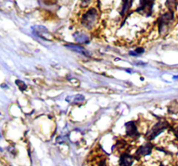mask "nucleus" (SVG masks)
Masks as SVG:
<instances>
[{
    "label": "nucleus",
    "instance_id": "f257e3e1",
    "mask_svg": "<svg viewBox=\"0 0 178 166\" xmlns=\"http://www.w3.org/2000/svg\"><path fill=\"white\" fill-rule=\"evenodd\" d=\"M97 16H98V12L97 9L95 8H90L88 10L82 17V24L83 27L86 29H91L95 23H97Z\"/></svg>",
    "mask_w": 178,
    "mask_h": 166
},
{
    "label": "nucleus",
    "instance_id": "f03ea898",
    "mask_svg": "<svg viewBox=\"0 0 178 166\" xmlns=\"http://www.w3.org/2000/svg\"><path fill=\"white\" fill-rule=\"evenodd\" d=\"M173 20V12L170 11L168 13L163 14L161 17H160V21H159V30L160 32L163 34V30H165L171 21Z\"/></svg>",
    "mask_w": 178,
    "mask_h": 166
},
{
    "label": "nucleus",
    "instance_id": "7ed1b4c3",
    "mask_svg": "<svg viewBox=\"0 0 178 166\" xmlns=\"http://www.w3.org/2000/svg\"><path fill=\"white\" fill-rule=\"evenodd\" d=\"M165 128H166V125L163 122H159L153 126L150 132H148L146 137L148 138V139H154L156 136H158L162 132H163Z\"/></svg>",
    "mask_w": 178,
    "mask_h": 166
},
{
    "label": "nucleus",
    "instance_id": "20e7f679",
    "mask_svg": "<svg viewBox=\"0 0 178 166\" xmlns=\"http://www.w3.org/2000/svg\"><path fill=\"white\" fill-rule=\"evenodd\" d=\"M152 6H153V2L140 1V7L137 9V11L141 12L144 15L150 16L152 13V8H153Z\"/></svg>",
    "mask_w": 178,
    "mask_h": 166
},
{
    "label": "nucleus",
    "instance_id": "39448f33",
    "mask_svg": "<svg viewBox=\"0 0 178 166\" xmlns=\"http://www.w3.org/2000/svg\"><path fill=\"white\" fill-rule=\"evenodd\" d=\"M126 126V133L128 136H130V138H136L139 137V132L137 131V128L135 125L134 122H128L125 125Z\"/></svg>",
    "mask_w": 178,
    "mask_h": 166
},
{
    "label": "nucleus",
    "instance_id": "423d86ee",
    "mask_svg": "<svg viewBox=\"0 0 178 166\" xmlns=\"http://www.w3.org/2000/svg\"><path fill=\"white\" fill-rule=\"evenodd\" d=\"M152 145L150 144H142L139 147V149L137 150L136 152V156H145V155H148L150 154V152L152 151Z\"/></svg>",
    "mask_w": 178,
    "mask_h": 166
},
{
    "label": "nucleus",
    "instance_id": "0eeeda50",
    "mask_svg": "<svg viewBox=\"0 0 178 166\" xmlns=\"http://www.w3.org/2000/svg\"><path fill=\"white\" fill-rule=\"evenodd\" d=\"M134 159L132 156H130L128 154L123 155L120 160H119V165L120 166H131L133 164Z\"/></svg>",
    "mask_w": 178,
    "mask_h": 166
},
{
    "label": "nucleus",
    "instance_id": "6e6552de",
    "mask_svg": "<svg viewBox=\"0 0 178 166\" xmlns=\"http://www.w3.org/2000/svg\"><path fill=\"white\" fill-rule=\"evenodd\" d=\"M67 48H69L70 49L73 50V51H76L77 53H80L83 55H88V52L83 48L81 46L78 45H74V44H69V45H66Z\"/></svg>",
    "mask_w": 178,
    "mask_h": 166
},
{
    "label": "nucleus",
    "instance_id": "1a4fd4ad",
    "mask_svg": "<svg viewBox=\"0 0 178 166\" xmlns=\"http://www.w3.org/2000/svg\"><path fill=\"white\" fill-rule=\"evenodd\" d=\"M74 37H75V39H76V41H77V42H78V43H86V42H88V40H89L88 37H87L85 34L81 33V32H77V33H76Z\"/></svg>",
    "mask_w": 178,
    "mask_h": 166
},
{
    "label": "nucleus",
    "instance_id": "9d476101",
    "mask_svg": "<svg viewBox=\"0 0 178 166\" xmlns=\"http://www.w3.org/2000/svg\"><path fill=\"white\" fill-rule=\"evenodd\" d=\"M143 51H144V50H143V49H137L136 50V52L137 54H138V53L141 54V53H142Z\"/></svg>",
    "mask_w": 178,
    "mask_h": 166
}]
</instances>
